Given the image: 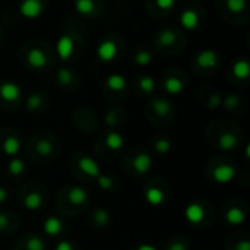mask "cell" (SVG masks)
<instances>
[{"label":"cell","instance_id":"obj_1","mask_svg":"<svg viewBox=\"0 0 250 250\" xmlns=\"http://www.w3.org/2000/svg\"><path fill=\"white\" fill-rule=\"evenodd\" d=\"M91 205L89 192L76 183L63 186L56 195V208L62 217H78Z\"/></svg>","mask_w":250,"mask_h":250},{"label":"cell","instance_id":"obj_2","mask_svg":"<svg viewBox=\"0 0 250 250\" xmlns=\"http://www.w3.org/2000/svg\"><path fill=\"white\" fill-rule=\"evenodd\" d=\"M60 141L51 132H37L25 145L26 160L35 164H48L59 157Z\"/></svg>","mask_w":250,"mask_h":250},{"label":"cell","instance_id":"obj_3","mask_svg":"<svg viewBox=\"0 0 250 250\" xmlns=\"http://www.w3.org/2000/svg\"><path fill=\"white\" fill-rule=\"evenodd\" d=\"M207 139L209 145L217 148L218 151L230 152L240 146L243 139V132L237 125L231 122L217 120L208 126Z\"/></svg>","mask_w":250,"mask_h":250},{"label":"cell","instance_id":"obj_4","mask_svg":"<svg viewBox=\"0 0 250 250\" xmlns=\"http://www.w3.org/2000/svg\"><path fill=\"white\" fill-rule=\"evenodd\" d=\"M122 166L127 177L142 179L151 171L154 166V158L148 149L136 145V146L129 148L125 152V155L122 157Z\"/></svg>","mask_w":250,"mask_h":250},{"label":"cell","instance_id":"obj_5","mask_svg":"<svg viewBox=\"0 0 250 250\" xmlns=\"http://www.w3.org/2000/svg\"><path fill=\"white\" fill-rule=\"evenodd\" d=\"M205 177L214 185H229L239 176L237 164L227 155H215L205 166Z\"/></svg>","mask_w":250,"mask_h":250},{"label":"cell","instance_id":"obj_6","mask_svg":"<svg viewBox=\"0 0 250 250\" xmlns=\"http://www.w3.org/2000/svg\"><path fill=\"white\" fill-rule=\"evenodd\" d=\"M48 189L41 182H26L16 192V201L21 208L29 212H37L42 209L48 202Z\"/></svg>","mask_w":250,"mask_h":250},{"label":"cell","instance_id":"obj_7","mask_svg":"<svg viewBox=\"0 0 250 250\" xmlns=\"http://www.w3.org/2000/svg\"><path fill=\"white\" fill-rule=\"evenodd\" d=\"M70 171L73 177L79 182H95L97 177L101 174V167L98 164V160L88 154L86 151H78L72 155L69 161Z\"/></svg>","mask_w":250,"mask_h":250},{"label":"cell","instance_id":"obj_8","mask_svg":"<svg viewBox=\"0 0 250 250\" xmlns=\"http://www.w3.org/2000/svg\"><path fill=\"white\" fill-rule=\"evenodd\" d=\"M125 148V138L119 130H105L94 141V152L101 160L117 158Z\"/></svg>","mask_w":250,"mask_h":250},{"label":"cell","instance_id":"obj_9","mask_svg":"<svg viewBox=\"0 0 250 250\" xmlns=\"http://www.w3.org/2000/svg\"><path fill=\"white\" fill-rule=\"evenodd\" d=\"M215 218V208L207 199H196L185 208V220L195 229H207Z\"/></svg>","mask_w":250,"mask_h":250},{"label":"cell","instance_id":"obj_10","mask_svg":"<svg viewBox=\"0 0 250 250\" xmlns=\"http://www.w3.org/2000/svg\"><path fill=\"white\" fill-rule=\"evenodd\" d=\"M144 198L151 207H164L171 198V185L163 177H152L144 186Z\"/></svg>","mask_w":250,"mask_h":250},{"label":"cell","instance_id":"obj_11","mask_svg":"<svg viewBox=\"0 0 250 250\" xmlns=\"http://www.w3.org/2000/svg\"><path fill=\"white\" fill-rule=\"evenodd\" d=\"M146 117L154 126L166 127L171 125L174 119V107L168 100L163 97L152 98L146 107Z\"/></svg>","mask_w":250,"mask_h":250},{"label":"cell","instance_id":"obj_12","mask_svg":"<svg viewBox=\"0 0 250 250\" xmlns=\"http://www.w3.org/2000/svg\"><path fill=\"white\" fill-rule=\"evenodd\" d=\"M248 211L249 207L246 201L239 198L230 199L229 202L224 204L223 208V214H221L223 223L230 227H242L248 220Z\"/></svg>","mask_w":250,"mask_h":250},{"label":"cell","instance_id":"obj_13","mask_svg":"<svg viewBox=\"0 0 250 250\" xmlns=\"http://www.w3.org/2000/svg\"><path fill=\"white\" fill-rule=\"evenodd\" d=\"M22 149V139L19 132L13 127H3L0 129V152L7 157L13 158L18 157Z\"/></svg>","mask_w":250,"mask_h":250},{"label":"cell","instance_id":"obj_14","mask_svg":"<svg viewBox=\"0 0 250 250\" xmlns=\"http://www.w3.org/2000/svg\"><path fill=\"white\" fill-rule=\"evenodd\" d=\"M42 236L47 240H62L67 234V224L60 215H50L42 221Z\"/></svg>","mask_w":250,"mask_h":250},{"label":"cell","instance_id":"obj_15","mask_svg":"<svg viewBox=\"0 0 250 250\" xmlns=\"http://www.w3.org/2000/svg\"><path fill=\"white\" fill-rule=\"evenodd\" d=\"M22 89L12 81L0 82V105L4 108H15L21 103Z\"/></svg>","mask_w":250,"mask_h":250},{"label":"cell","instance_id":"obj_16","mask_svg":"<svg viewBox=\"0 0 250 250\" xmlns=\"http://www.w3.org/2000/svg\"><path fill=\"white\" fill-rule=\"evenodd\" d=\"M13 250H50V248L44 236L37 233H26L16 240Z\"/></svg>","mask_w":250,"mask_h":250},{"label":"cell","instance_id":"obj_17","mask_svg":"<svg viewBox=\"0 0 250 250\" xmlns=\"http://www.w3.org/2000/svg\"><path fill=\"white\" fill-rule=\"evenodd\" d=\"M73 125L82 133H92L97 130V117L88 108H78L73 113Z\"/></svg>","mask_w":250,"mask_h":250},{"label":"cell","instance_id":"obj_18","mask_svg":"<svg viewBox=\"0 0 250 250\" xmlns=\"http://www.w3.org/2000/svg\"><path fill=\"white\" fill-rule=\"evenodd\" d=\"M111 212L104 208V207H97L94 208L89 215H88V224L92 230L95 231H103V230H107L110 226H111Z\"/></svg>","mask_w":250,"mask_h":250},{"label":"cell","instance_id":"obj_19","mask_svg":"<svg viewBox=\"0 0 250 250\" xmlns=\"http://www.w3.org/2000/svg\"><path fill=\"white\" fill-rule=\"evenodd\" d=\"M28 173H29V168H28V163L25 158H22V157L9 158V163L6 166V174L10 180L22 182L26 179Z\"/></svg>","mask_w":250,"mask_h":250},{"label":"cell","instance_id":"obj_20","mask_svg":"<svg viewBox=\"0 0 250 250\" xmlns=\"http://www.w3.org/2000/svg\"><path fill=\"white\" fill-rule=\"evenodd\" d=\"M95 183L105 193H117L123 188L122 180L116 174H113V173H103L101 171V174L97 177Z\"/></svg>","mask_w":250,"mask_h":250},{"label":"cell","instance_id":"obj_21","mask_svg":"<svg viewBox=\"0 0 250 250\" xmlns=\"http://www.w3.org/2000/svg\"><path fill=\"white\" fill-rule=\"evenodd\" d=\"M119 54V45L111 40V38H105L103 40L98 47H97V56L101 62H113Z\"/></svg>","mask_w":250,"mask_h":250},{"label":"cell","instance_id":"obj_22","mask_svg":"<svg viewBox=\"0 0 250 250\" xmlns=\"http://www.w3.org/2000/svg\"><path fill=\"white\" fill-rule=\"evenodd\" d=\"M26 63L34 70H44L48 66V57L41 48L31 47L26 53Z\"/></svg>","mask_w":250,"mask_h":250},{"label":"cell","instance_id":"obj_23","mask_svg":"<svg viewBox=\"0 0 250 250\" xmlns=\"http://www.w3.org/2000/svg\"><path fill=\"white\" fill-rule=\"evenodd\" d=\"M149 145H151L152 154L160 155V157H164V155H167V154L171 152V149H173V139L168 135L160 133V135L152 136Z\"/></svg>","mask_w":250,"mask_h":250},{"label":"cell","instance_id":"obj_24","mask_svg":"<svg viewBox=\"0 0 250 250\" xmlns=\"http://www.w3.org/2000/svg\"><path fill=\"white\" fill-rule=\"evenodd\" d=\"M19 229V218L12 211H0V236H9Z\"/></svg>","mask_w":250,"mask_h":250},{"label":"cell","instance_id":"obj_25","mask_svg":"<svg viewBox=\"0 0 250 250\" xmlns=\"http://www.w3.org/2000/svg\"><path fill=\"white\" fill-rule=\"evenodd\" d=\"M226 250H250V236L246 231H236L226 240Z\"/></svg>","mask_w":250,"mask_h":250},{"label":"cell","instance_id":"obj_26","mask_svg":"<svg viewBox=\"0 0 250 250\" xmlns=\"http://www.w3.org/2000/svg\"><path fill=\"white\" fill-rule=\"evenodd\" d=\"M44 10V6L40 0H22L19 3V13L25 19H37Z\"/></svg>","mask_w":250,"mask_h":250},{"label":"cell","instance_id":"obj_27","mask_svg":"<svg viewBox=\"0 0 250 250\" xmlns=\"http://www.w3.org/2000/svg\"><path fill=\"white\" fill-rule=\"evenodd\" d=\"M47 105H48L47 97L41 92H32L25 100V110L28 113H34V114L41 113L47 108Z\"/></svg>","mask_w":250,"mask_h":250},{"label":"cell","instance_id":"obj_28","mask_svg":"<svg viewBox=\"0 0 250 250\" xmlns=\"http://www.w3.org/2000/svg\"><path fill=\"white\" fill-rule=\"evenodd\" d=\"M75 50V40L72 35H62L56 42V53L62 60H69Z\"/></svg>","mask_w":250,"mask_h":250},{"label":"cell","instance_id":"obj_29","mask_svg":"<svg viewBox=\"0 0 250 250\" xmlns=\"http://www.w3.org/2000/svg\"><path fill=\"white\" fill-rule=\"evenodd\" d=\"M105 88L110 94L114 95H123L127 91V81L123 75L119 73H113L110 76H107L105 79Z\"/></svg>","mask_w":250,"mask_h":250},{"label":"cell","instance_id":"obj_30","mask_svg":"<svg viewBox=\"0 0 250 250\" xmlns=\"http://www.w3.org/2000/svg\"><path fill=\"white\" fill-rule=\"evenodd\" d=\"M125 111L123 108H119V107H113V108H108L104 114V125L111 129V130H117L119 127L123 126L125 123Z\"/></svg>","mask_w":250,"mask_h":250},{"label":"cell","instance_id":"obj_31","mask_svg":"<svg viewBox=\"0 0 250 250\" xmlns=\"http://www.w3.org/2000/svg\"><path fill=\"white\" fill-rule=\"evenodd\" d=\"M221 105L223 108L230 113V114H234V116H239L243 113V108H245V103H243V98L237 94H229L227 97L223 98L221 101Z\"/></svg>","mask_w":250,"mask_h":250},{"label":"cell","instance_id":"obj_32","mask_svg":"<svg viewBox=\"0 0 250 250\" xmlns=\"http://www.w3.org/2000/svg\"><path fill=\"white\" fill-rule=\"evenodd\" d=\"M196 64H198L201 69L212 70V69L217 67V64H218V53L214 51V50H211V48L202 50V51L196 56Z\"/></svg>","mask_w":250,"mask_h":250},{"label":"cell","instance_id":"obj_33","mask_svg":"<svg viewBox=\"0 0 250 250\" xmlns=\"http://www.w3.org/2000/svg\"><path fill=\"white\" fill-rule=\"evenodd\" d=\"M164 91L170 95H179L185 91L186 81L180 76H167L163 82Z\"/></svg>","mask_w":250,"mask_h":250},{"label":"cell","instance_id":"obj_34","mask_svg":"<svg viewBox=\"0 0 250 250\" xmlns=\"http://www.w3.org/2000/svg\"><path fill=\"white\" fill-rule=\"evenodd\" d=\"M180 23L185 29L188 31H193L201 25V16L196 10L193 9H186L182 12L180 15Z\"/></svg>","mask_w":250,"mask_h":250},{"label":"cell","instance_id":"obj_35","mask_svg":"<svg viewBox=\"0 0 250 250\" xmlns=\"http://www.w3.org/2000/svg\"><path fill=\"white\" fill-rule=\"evenodd\" d=\"M56 81H57V85L63 89H70L75 86V73L67 69V67H63L57 72L56 75Z\"/></svg>","mask_w":250,"mask_h":250},{"label":"cell","instance_id":"obj_36","mask_svg":"<svg viewBox=\"0 0 250 250\" xmlns=\"http://www.w3.org/2000/svg\"><path fill=\"white\" fill-rule=\"evenodd\" d=\"M163 250H190V242L185 236H174L164 243Z\"/></svg>","mask_w":250,"mask_h":250},{"label":"cell","instance_id":"obj_37","mask_svg":"<svg viewBox=\"0 0 250 250\" xmlns=\"http://www.w3.org/2000/svg\"><path fill=\"white\" fill-rule=\"evenodd\" d=\"M231 70H233V75H234L236 79H239V81H246V79L249 78L250 73L249 62L245 60V59H239V60L234 62Z\"/></svg>","mask_w":250,"mask_h":250},{"label":"cell","instance_id":"obj_38","mask_svg":"<svg viewBox=\"0 0 250 250\" xmlns=\"http://www.w3.org/2000/svg\"><path fill=\"white\" fill-rule=\"evenodd\" d=\"M75 9L82 16H92L97 13V4L94 0H76Z\"/></svg>","mask_w":250,"mask_h":250},{"label":"cell","instance_id":"obj_39","mask_svg":"<svg viewBox=\"0 0 250 250\" xmlns=\"http://www.w3.org/2000/svg\"><path fill=\"white\" fill-rule=\"evenodd\" d=\"M138 91L145 95H151L155 91V81L152 76L142 75L138 78Z\"/></svg>","mask_w":250,"mask_h":250},{"label":"cell","instance_id":"obj_40","mask_svg":"<svg viewBox=\"0 0 250 250\" xmlns=\"http://www.w3.org/2000/svg\"><path fill=\"white\" fill-rule=\"evenodd\" d=\"M221 101H223V97L218 91H211V92L205 94V97L202 98V104L208 110H215V108L221 107Z\"/></svg>","mask_w":250,"mask_h":250},{"label":"cell","instance_id":"obj_41","mask_svg":"<svg viewBox=\"0 0 250 250\" xmlns=\"http://www.w3.org/2000/svg\"><path fill=\"white\" fill-rule=\"evenodd\" d=\"M176 41H177V32L174 29H163L158 34V42L163 47H170L176 44Z\"/></svg>","mask_w":250,"mask_h":250},{"label":"cell","instance_id":"obj_42","mask_svg":"<svg viewBox=\"0 0 250 250\" xmlns=\"http://www.w3.org/2000/svg\"><path fill=\"white\" fill-rule=\"evenodd\" d=\"M151 60H152V53L149 50H139L133 56V62L138 66H148L151 63Z\"/></svg>","mask_w":250,"mask_h":250},{"label":"cell","instance_id":"obj_43","mask_svg":"<svg viewBox=\"0 0 250 250\" xmlns=\"http://www.w3.org/2000/svg\"><path fill=\"white\" fill-rule=\"evenodd\" d=\"M227 7L233 13H242L246 9V0H226Z\"/></svg>","mask_w":250,"mask_h":250},{"label":"cell","instance_id":"obj_44","mask_svg":"<svg viewBox=\"0 0 250 250\" xmlns=\"http://www.w3.org/2000/svg\"><path fill=\"white\" fill-rule=\"evenodd\" d=\"M53 250H79V246L75 242H72V240H69V239L64 237L62 240H57L56 242Z\"/></svg>","mask_w":250,"mask_h":250},{"label":"cell","instance_id":"obj_45","mask_svg":"<svg viewBox=\"0 0 250 250\" xmlns=\"http://www.w3.org/2000/svg\"><path fill=\"white\" fill-rule=\"evenodd\" d=\"M10 195H12V192H10V189L6 186V185H3V183H0V205H3V204H6L9 199H10Z\"/></svg>","mask_w":250,"mask_h":250},{"label":"cell","instance_id":"obj_46","mask_svg":"<svg viewBox=\"0 0 250 250\" xmlns=\"http://www.w3.org/2000/svg\"><path fill=\"white\" fill-rule=\"evenodd\" d=\"M155 3L161 10H171L176 4V0H155Z\"/></svg>","mask_w":250,"mask_h":250},{"label":"cell","instance_id":"obj_47","mask_svg":"<svg viewBox=\"0 0 250 250\" xmlns=\"http://www.w3.org/2000/svg\"><path fill=\"white\" fill-rule=\"evenodd\" d=\"M129 250H160L157 246L151 245V243H141V245H136L133 248H130Z\"/></svg>","mask_w":250,"mask_h":250}]
</instances>
